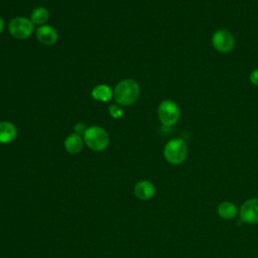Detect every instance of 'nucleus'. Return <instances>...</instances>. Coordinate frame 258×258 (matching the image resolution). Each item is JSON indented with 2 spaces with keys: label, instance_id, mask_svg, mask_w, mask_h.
Segmentation results:
<instances>
[{
  "label": "nucleus",
  "instance_id": "nucleus-6",
  "mask_svg": "<svg viewBox=\"0 0 258 258\" xmlns=\"http://www.w3.org/2000/svg\"><path fill=\"white\" fill-rule=\"evenodd\" d=\"M211 41L214 48L221 53H229L235 47V38L233 34L225 28L217 29L213 33Z\"/></svg>",
  "mask_w": 258,
  "mask_h": 258
},
{
  "label": "nucleus",
  "instance_id": "nucleus-14",
  "mask_svg": "<svg viewBox=\"0 0 258 258\" xmlns=\"http://www.w3.org/2000/svg\"><path fill=\"white\" fill-rule=\"evenodd\" d=\"M49 12L45 7L39 6L34 8L30 13V20L34 25H43L48 20Z\"/></svg>",
  "mask_w": 258,
  "mask_h": 258
},
{
  "label": "nucleus",
  "instance_id": "nucleus-3",
  "mask_svg": "<svg viewBox=\"0 0 258 258\" xmlns=\"http://www.w3.org/2000/svg\"><path fill=\"white\" fill-rule=\"evenodd\" d=\"M187 155V145L181 138H172L168 140L163 148V156L165 160L172 164H181Z\"/></svg>",
  "mask_w": 258,
  "mask_h": 258
},
{
  "label": "nucleus",
  "instance_id": "nucleus-18",
  "mask_svg": "<svg viewBox=\"0 0 258 258\" xmlns=\"http://www.w3.org/2000/svg\"><path fill=\"white\" fill-rule=\"evenodd\" d=\"M4 29V20L2 19V17H0V33L3 31Z\"/></svg>",
  "mask_w": 258,
  "mask_h": 258
},
{
  "label": "nucleus",
  "instance_id": "nucleus-12",
  "mask_svg": "<svg viewBox=\"0 0 258 258\" xmlns=\"http://www.w3.org/2000/svg\"><path fill=\"white\" fill-rule=\"evenodd\" d=\"M218 215L224 220H232L239 215V210L237 206L229 201H224L219 204L217 208Z\"/></svg>",
  "mask_w": 258,
  "mask_h": 258
},
{
  "label": "nucleus",
  "instance_id": "nucleus-8",
  "mask_svg": "<svg viewBox=\"0 0 258 258\" xmlns=\"http://www.w3.org/2000/svg\"><path fill=\"white\" fill-rule=\"evenodd\" d=\"M37 40L44 45H52L56 42L58 34L56 29L48 24L40 25L35 30Z\"/></svg>",
  "mask_w": 258,
  "mask_h": 258
},
{
  "label": "nucleus",
  "instance_id": "nucleus-17",
  "mask_svg": "<svg viewBox=\"0 0 258 258\" xmlns=\"http://www.w3.org/2000/svg\"><path fill=\"white\" fill-rule=\"evenodd\" d=\"M87 130V128H86V126H85V124L84 123H77L75 126H74V131H75V133H77V134H79V135H84V133H85V131Z\"/></svg>",
  "mask_w": 258,
  "mask_h": 258
},
{
  "label": "nucleus",
  "instance_id": "nucleus-10",
  "mask_svg": "<svg viewBox=\"0 0 258 258\" xmlns=\"http://www.w3.org/2000/svg\"><path fill=\"white\" fill-rule=\"evenodd\" d=\"M84 143H85L84 138L81 135L74 132L66 137L63 145H64V149L68 153L78 154L79 152L82 151Z\"/></svg>",
  "mask_w": 258,
  "mask_h": 258
},
{
  "label": "nucleus",
  "instance_id": "nucleus-4",
  "mask_svg": "<svg viewBox=\"0 0 258 258\" xmlns=\"http://www.w3.org/2000/svg\"><path fill=\"white\" fill-rule=\"evenodd\" d=\"M8 31L16 39H26L34 32V24L29 18L17 16L9 21Z\"/></svg>",
  "mask_w": 258,
  "mask_h": 258
},
{
  "label": "nucleus",
  "instance_id": "nucleus-9",
  "mask_svg": "<svg viewBox=\"0 0 258 258\" xmlns=\"http://www.w3.org/2000/svg\"><path fill=\"white\" fill-rule=\"evenodd\" d=\"M133 191L137 199L141 201H148L155 196L156 188L151 181L147 179H142L136 182V184L134 185Z\"/></svg>",
  "mask_w": 258,
  "mask_h": 258
},
{
  "label": "nucleus",
  "instance_id": "nucleus-5",
  "mask_svg": "<svg viewBox=\"0 0 258 258\" xmlns=\"http://www.w3.org/2000/svg\"><path fill=\"white\" fill-rule=\"evenodd\" d=\"M157 115L159 121L164 126H172L174 125L180 116L179 107L177 104L172 100H163L157 109Z\"/></svg>",
  "mask_w": 258,
  "mask_h": 258
},
{
  "label": "nucleus",
  "instance_id": "nucleus-16",
  "mask_svg": "<svg viewBox=\"0 0 258 258\" xmlns=\"http://www.w3.org/2000/svg\"><path fill=\"white\" fill-rule=\"evenodd\" d=\"M249 80L252 85L258 86V69H255L251 72V74L249 76Z\"/></svg>",
  "mask_w": 258,
  "mask_h": 258
},
{
  "label": "nucleus",
  "instance_id": "nucleus-15",
  "mask_svg": "<svg viewBox=\"0 0 258 258\" xmlns=\"http://www.w3.org/2000/svg\"><path fill=\"white\" fill-rule=\"evenodd\" d=\"M109 114L111 115L112 118L114 119H120L123 117L124 115V111L121 107L115 105V104H112L109 106Z\"/></svg>",
  "mask_w": 258,
  "mask_h": 258
},
{
  "label": "nucleus",
  "instance_id": "nucleus-1",
  "mask_svg": "<svg viewBox=\"0 0 258 258\" xmlns=\"http://www.w3.org/2000/svg\"><path fill=\"white\" fill-rule=\"evenodd\" d=\"M140 89L136 81L132 79L122 80L113 91V98L121 106L133 105L139 97Z\"/></svg>",
  "mask_w": 258,
  "mask_h": 258
},
{
  "label": "nucleus",
  "instance_id": "nucleus-11",
  "mask_svg": "<svg viewBox=\"0 0 258 258\" xmlns=\"http://www.w3.org/2000/svg\"><path fill=\"white\" fill-rule=\"evenodd\" d=\"M17 136L16 126L9 121H0V143L8 144Z\"/></svg>",
  "mask_w": 258,
  "mask_h": 258
},
{
  "label": "nucleus",
  "instance_id": "nucleus-7",
  "mask_svg": "<svg viewBox=\"0 0 258 258\" xmlns=\"http://www.w3.org/2000/svg\"><path fill=\"white\" fill-rule=\"evenodd\" d=\"M240 220L246 224H258V198L245 201L239 209Z\"/></svg>",
  "mask_w": 258,
  "mask_h": 258
},
{
  "label": "nucleus",
  "instance_id": "nucleus-13",
  "mask_svg": "<svg viewBox=\"0 0 258 258\" xmlns=\"http://www.w3.org/2000/svg\"><path fill=\"white\" fill-rule=\"evenodd\" d=\"M91 95L96 101L107 103L113 98V91L108 85L100 84L93 88Z\"/></svg>",
  "mask_w": 258,
  "mask_h": 258
},
{
  "label": "nucleus",
  "instance_id": "nucleus-2",
  "mask_svg": "<svg viewBox=\"0 0 258 258\" xmlns=\"http://www.w3.org/2000/svg\"><path fill=\"white\" fill-rule=\"evenodd\" d=\"M83 138L85 144L91 150L97 152L105 150L108 147L110 141L108 132L100 126L88 127L83 135Z\"/></svg>",
  "mask_w": 258,
  "mask_h": 258
}]
</instances>
